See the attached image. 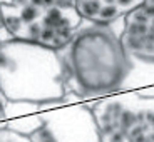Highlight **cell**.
I'll return each instance as SVG.
<instances>
[{
	"mask_svg": "<svg viewBox=\"0 0 154 142\" xmlns=\"http://www.w3.org/2000/svg\"><path fill=\"white\" fill-rule=\"evenodd\" d=\"M124 19L94 23L82 19L66 47L57 50L66 72V92L92 102L121 90L127 74V57L121 42Z\"/></svg>",
	"mask_w": 154,
	"mask_h": 142,
	"instance_id": "6da1fadb",
	"label": "cell"
},
{
	"mask_svg": "<svg viewBox=\"0 0 154 142\" xmlns=\"http://www.w3.org/2000/svg\"><path fill=\"white\" fill-rule=\"evenodd\" d=\"M0 89L12 102L64 99L66 72L57 50L17 38L0 44Z\"/></svg>",
	"mask_w": 154,
	"mask_h": 142,
	"instance_id": "7a4b0ae2",
	"label": "cell"
},
{
	"mask_svg": "<svg viewBox=\"0 0 154 142\" xmlns=\"http://www.w3.org/2000/svg\"><path fill=\"white\" fill-rule=\"evenodd\" d=\"M0 15L12 38L52 50L66 47L82 23L75 0H12Z\"/></svg>",
	"mask_w": 154,
	"mask_h": 142,
	"instance_id": "3957f363",
	"label": "cell"
},
{
	"mask_svg": "<svg viewBox=\"0 0 154 142\" xmlns=\"http://www.w3.org/2000/svg\"><path fill=\"white\" fill-rule=\"evenodd\" d=\"M100 142H154V97L134 90L87 102Z\"/></svg>",
	"mask_w": 154,
	"mask_h": 142,
	"instance_id": "277c9868",
	"label": "cell"
},
{
	"mask_svg": "<svg viewBox=\"0 0 154 142\" xmlns=\"http://www.w3.org/2000/svg\"><path fill=\"white\" fill-rule=\"evenodd\" d=\"M42 125L32 142H100L94 115L87 104H66L40 112Z\"/></svg>",
	"mask_w": 154,
	"mask_h": 142,
	"instance_id": "5b68a950",
	"label": "cell"
},
{
	"mask_svg": "<svg viewBox=\"0 0 154 142\" xmlns=\"http://www.w3.org/2000/svg\"><path fill=\"white\" fill-rule=\"evenodd\" d=\"M121 42L127 54L154 62V0H144L124 19Z\"/></svg>",
	"mask_w": 154,
	"mask_h": 142,
	"instance_id": "8992f818",
	"label": "cell"
},
{
	"mask_svg": "<svg viewBox=\"0 0 154 142\" xmlns=\"http://www.w3.org/2000/svg\"><path fill=\"white\" fill-rule=\"evenodd\" d=\"M143 4L144 0H75L81 17L94 23H111L126 19Z\"/></svg>",
	"mask_w": 154,
	"mask_h": 142,
	"instance_id": "52a82bcc",
	"label": "cell"
},
{
	"mask_svg": "<svg viewBox=\"0 0 154 142\" xmlns=\"http://www.w3.org/2000/svg\"><path fill=\"white\" fill-rule=\"evenodd\" d=\"M127 57V74L121 85L119 92L127 90H146L154 87V62L141 59L126 52Z\"/></svg>",
	"mask_w": 154,
	"mask_h": 142,
	"instance_id": "ba28073f",
	"label": "cell"
},
{
	"mask_svg": "<svg viewBox=\"0 0 154 142\" xmlns=\"http://www.w3.org/2000/svg\"><path fill=\"white\" fill-rule=\"evenodd\" d=\"M40 125H42V115H40V112L25 115V117H19V119L5 120V129L14 131L17 134L27 135V137H30Z\"/></svg>",
	"mask_w": 154,
	"mask_h": 142,
	"instance_id": "9c48e42d",
	"label": "cell"
},
{
	"mask_svg": "<svg viewBox=\"0 0 154 142\" xmlns=\"http://www.w3.org/2000/svg\"><path fill=\"white\" fill-rule=\"evenodd\" d=\"M0 142H32V140L27 135L17 134V132L8 131V129H2L0 131Z\"/></svg>",
	"mask_w": 154,
	"mask_h": 142,
	"instance_id": "30bf717a",
	"label": "cell"
},
{
	"mask_svg": "<svg viewBox=\"0 0 154 142\" xmlns=\"http://www.w3.org/2000/svg\"><path fill=\"white\" fill-rule=\"evenodd\" d=\"M10 38H12V35L8 34V30L5 29L4 20H2V15H0V44L7 42V40H10Z\"/></svg>",
	"mask_w": 154,
	"mask_h": 142,
	"instance_id": "8fae6325",
	"label": "cell"
},
{
	"mask_svg": "<svg viewBox=\"0 0 154 142\" xmlns=\"http://www.w3.org/2000/svg\"><path fill=\"white\" fill-rule=\"evenodd\" d=\"M5 105H7V99H5L2 89H0V122L4 120V110H5Z\"/></svg>",
	"mask_w": 154,
	"mask_h": 142,
	"instance_id": "7c38bea8",
	"label": "cell"
},
{
	"mask_svg": "<svg viewBox=\"0 0 154 142\" xmlns=\"http://www.w3.org/2000/svg\"><path fill=\"white\" fill-rule=\"evenodd\" d=\"M12 0H0V5H8Z\"/></svg>",
	"mask_w": 154,
	"mask_h": 142,
	"instance_id": "4fadbf2b",
	"label": "cell"
}]
</instances>
